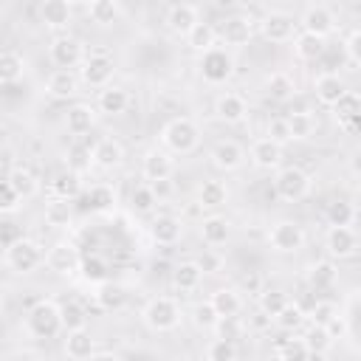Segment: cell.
<instances>
[{
    "label": "cell",
    "instance_id": "cell-42",
    "mask_svg": "<svg viewBox=\"0 0 361 361\" xmlns=\"http://www.w3.org/2000/svg\"><path fill=\"white\" fill-rule=\"evenodd\" d=\"M87 14L96 25H113L121 17V3L118 0H93L87 6Z\"/></svg>",
    "mask_w": 361,
    "mask_h": 361
},
{
    "label": "cell",
    "instance_id": "cell-62",
    "mask_svg": "<svg viewBox=\"0 0 361 361\" xmlns=\"http://www.w3.org/2000/svg\"><path fill=\"white\" fill-rule=\"evenodd\" d=\"M350 169H353V175H355V178H361V144L350 152Z\"/></svg>",
    "mask_w": 361,
    "mask_h": 361
},
{
    "label": "cell",
    "instance_id": "cell-43",
    "mask_svg": "<svg viewBox=\"0 0 361 361\" xmlns=\"http://www.w3.org/2000/svg\"><path fill=\"white\" fill-rule=\"evenodd\" d=\"M73 220V209H71V200L65 197H54L48 206H45V223L54 226V228H68Z\"/></svg>",
    "mask_w": 361,
    "mask_h": 361
},
{
    "label": "cell",
    "instance_id": "cell-47",
    "mask_svg": "<svg viewBox=\"0 0 361 361\" xmlns=\"http://www.w3.org/2000/svg\"><path fill=\"white\" fill-rule=\"evenodd\" d=\"M203 355H206L209 361H234V358L240 355V350H237V341L217 336V338H212V341L206 344Z\"/></svg>",
    "mask_w": 361,
    "mask_h": 361
},
{
    "label": "cell",
    "instance_id": "cell-57",
    "mask_svg": "<svg viewBox=\"0 0 361 361\" xmlns=\"http://www.w3.org/2000/svg\"><path fill=\"white\" fill-rule=\"evenodd\" d=\"M243 322L237 319V316H220V322H217V327H214V333L220 336V338H231V341H237L240 336H243Z\"/></svg>",
    "mask_w": 361,
    "mask_h": 361
},
{
    "label": "cell",
    "instance_id": "cell-12",
    "mask_svg": "<svg viewBox=\"0 0 361 361\" xmlns=\"http://www.w3.org/2000/svg\"><path fill=\"white\" fill-rule=\"evenodd\" d=\"M296 25H299V23L293 20V14H288V11H268V14L259 20V34H262L268 42L282 45V42H293Z\"/></svg>",
    "mask_w": 361,
    "mask_h": 361
},
{
    "label": "cell",
    "instance_id": "cell-18",
    "mask_svg": "<svg viewBox=\"0 0 361 361\" xmlns=\"http://www.w3.org/2000/svg\"><path fill=\"white\" fill-rule=\"evenodd\" d=\"M336 14L327 8V6H310L305 14H302V20H299V25H302V31H307V34H316V37H330L333 31H336Z\"/></svg>",
    "mask_w": 361,
    "mask_h": 361
},
{
    "label": "cell",
    "instance_id": "cell-50",
    "mask_svg": "<svg viewBox=\"0 0 361 361\" xmlns=\"http://www.w3.org/2000/svg\"><path fill=\"white\" fill-rule=\"evenodd\" d=\"M192 322H195L197 330H214L217 322H220V313H217L214 305L206 299V302H197V305L192 307Z\"/></svg>",
    "mask_w": 361,
    "mask_h": 361
},
{
    "label": "cell",
    "instance_id": "cell-23",
    "mask_svg": "<svg viewBox=\"0 0 361 361\" xmlns=\"http://www.w3.org/2000/svg\"><path fill=\"white\" fill-rule=\"evenodd\" d=\"M200 240L209 248L226 245L231 240V223H228V217H223V214H206L200 220Z\"/></svg>",
    "mask_w": 361,
    "mask_h": 361
},
{
    "label": "cell",
    "instance_id": "cell-33",
    "mask_svg": "<svg viewBox=\"0 0 361 361\" xmlns=\"http://www.w3.org/2000/svg\"><path fill=\"white\" fill-rule=\"evenodd\" d=\"M330 110H333L336 121H341L344 127H353V124L361 118V96H358L355 90H347Z\"/></svg>",
    "mask_w": 361,
    "mask_h": 361
},
{
    "label": "cell",
    "instance_id": "cell-28",
    "mask_svg": "<svg viewBox=\"0 0 361 361\" xmlns=\"http://www.w3.org/2000/svg\"><path fill=\"white\" fill-rule=\"evenodd\" d=\"M96 107H99V113H104V116H121V113L130 107V93H127L121 85H107V87L99 90Z\"/></svg>",
    "mask_w": 361,
    "mask_h": 361
},
{
    "label": "cell",
    "instance_id": "cell-51",
    "mask_svg": "<svg viewBox=\"0 0 361 361\" xmlns=\"http://www.w3.org/2000/svg\"><path fill=\"white\" fill-rule=\"evenodd\" d=\"M23 203H25V197L11 186V180H3L0 183V212L6 217H11V214H17L23 209Z\"/></svg>",
    "mask_w": 361,
    "mask_h": 361
},
{
    "label": "cell",
    "instance_id": "cell-53",
    "mask_svg": "<svg viewBox=\"0 0 361 361\" xmlns=\"http://www.w3.org/2000/svg\"><path fill=\"white\" fill-rule=\"evenodd\" d=\"M85 322H87V310H85L76 299H71V302L62 305V324H65V333H68V330H76V327H85Z\"/></svg>",
    "mask_w": 361,
    "mask_h": 361
},
{
    "label": "cell",
    "instance_id": "cell-14",
    "mask_svg": "<svg viewBox=\"0 0 361 361\" xmlns=\"http://www.w3.org/2000/svg\"><path fill=\"white\" fill-rule=\"evenodd\" d=\"M248 161L257 166V169H279V164H282V144L279 141H274L271 135H262V138H257L254 144H251V149H248Z\"/></svg>",
    "mask_w": 361,
    "mask_h": 361
},
{
    "label": "cell",
    "instance_id": "cell-36",
    "mask_svg": "<svg viewBox=\"0 0 361 361\" xmlns=\"http://www.w3.org/2000/svg\"><path fill=\"white\" fill-rule=\"evenodd\" d=\"M186 45L195 51V54H203V51H209V48H214L217 45V39H220V34H217V28L214 25H209V23H197L186 37Z\"/></svg>",
    "mask_w": 361,
    "mask_h": 361
},
{
    "label": "cell",
    "instance_id": "cell-35",
    "mask_svg": "<svg viewBox=\"0 0 361 361\" xmlns=\"http://www.w3.org/2000/svg\"><path fill=\"white\" fill-rule=\"evenodd\" d=\"M265 93L274 99V102H288L296 96V82L293 76H288L285 71H276L271 76H265Z\"/></svg>",
    "mask_w": 361,
    "mask_h": 361
},
{
    "label": "cell",
    "instance_id": "cell-34",
    "mask_svg": "<svg viewBox=\"0 0 361 361\" xmlns=\"http://www.w3.org/2000/svg\"><path fill=\"white\" fill-rule=\"evenodd\" d=\"M324 48H327L324 37H316V34H307V31L293 37V51H296V56L302 62H316L324 54Z\"/></svg>",
    "mask_w": 361,
    "mask_h": 361
},
{
    "label": "cell",
    "instance_id": "cell-63",
    "mask_svg": "<svg viewBox=\"0 0 361 361\" xmlns=\"http://www.w3.org/2000/svg\"><path fill=\"white\" fill-rule=\"evenodd\" d=\"M353 206H355V212H358V217H361V186L355 189V197H353Z\"/></svg>",
    "mask_w": 361,
    "mask_h": 361
},
{
    "label": "cell",
    "instance_id": "cell-27",
    "mask_svg": "<svg viewBox=\"0 0 361 361\" xmlns=\"http://www.w3.org/2000/svg\"><path fill=\"white\" fill-rule=\"evenodd\" d=\"M313 93H316V99H319V104H324V107H333L344 93H347V85H344V79L338 76V73H333V71H327V73H322L316 82H313Z\"/></svg>",
    "mask_w": 361,
    "mask_h": 361
},
{
    "label": "cell",
    "instance_id": "cell-20",
    "mask_svg": "<svg viewBox=\"0 0 361 361\" xmlns=\"http://www.w3.org/2000/svg\"><path fill=\"white\" fill-rule=\"evenodd\" d=\"M82 76L73 73V68H56L48 79H45V93L54 99H73L79 93Z\"/></svg>",
    "mask_w": 361,
    "mask_h": 361
},
{
    "label": "cell",
    "instance_id": "cell-21",
    "mask_svg": "<svg viewBox=\"0 0 361 361\" xmlns=\"http://www.w3.org/2000/svg\"><path fill=\"white\" fill-rule=\"evenodd\" d=\"M65 355H68L71 361H87V358H96V338L90 336L87 327L68 330V336H65Z\"/></svg>",
    "mask_w": 361,
    "mask_h": 361
},
{
    "label": "cell",
    "instance_id": "cell-10",
    "mask_svg": "<svg viewBox=\"0 0 361 361\" xmlns=\"http://www.w3.org/2000/svg\"><path fill=\"white\" fill-rule=\"evenodd\" d=\"M324 248L333 259H350L358 254L361 240H358L353 226H330L324 234Z\"/></svg>",
    "mask_w": 361,
    "mask_h": 361
},
{
    "label": "cell",
    "instance_id": "cell-4",
    "mask_svg": "<svg viewBox=\"0 0 361 361\" xmlns=\"http://www.w3.org/2000/svg\"><path fill=\"white\" fill-rule=\"evenodd\" d=\"M197 73L206 85H226L231 76H234V54L231 48H223V45H214L203 54H197Z\"/></svg>",
    "mask_w": 361,
    "mask_h": 361
},
{
    "label": "cell",
    "instance_id": "cell-17",
    "mask_svg": "<svg viewBox=\"0 0 361 361\" xmlns=\"http://www.w3.org/2000/svg\"><path fill=\"white\" fill-rule=\"evenodd\" d=\"M39 20L51 31H65L73 23V3L71 0H42L39 3Z\"/></svg>",
    "mask_w": 361,
    "mask_h": 361
},
{
    "label": "cell",
    "instance_id": "cell-8",
    "mask_svg": "<svg viewBox=\"0 0 361 361\" xmlns=\"http://www.w3.org/2000/svg\"><path fill=\"white\" fill-rule=\"evenodd\" d=\"M85 45L82 39L71 37V34H59L51 39L48 45V59L56 65V68H79L85 62Z\"/></svg>",
    "mask_w": 361,
    "mask_h": 361
},
{
    "label": "cell",
    "instance_id": "cell-15",
    "mask_svg": "<svg viewBox=\"0 0 361 361\" xmlns=\"http://www.w3.org/2000/svg\"><path fill=\"white\" fill-rule=\"evenodd\" d=\"M214 116H217V121H223V124H240V121H245V116H248V102H245V96H240V93H220L217 99H214Z\"/></svg>",
    "mask_w": 361,
    "mask_h": 361
},
{
    "label": "cell",
    "instance_id": "cell-56",
    "mask_svg": "<svg viewBox=\"0 0 361 361\" xmlns=\"http://www.w3.org/2000/svg\"><path fill=\"white\" fill-rule=\"evenodd\" d=\"M265 135H271V138H274V141H279V144L293 141V135H290V124H288V116H274V118L268 121Z\"/></svg>",
    "mask_w": 361,
    "mask_h": 361
},
{
    "label": "cell",
    "instance_id": "cell-26",
    "mask_svg": "<svg viewBox=\"0 0 361 361\" xmlns=\"http://www.w3.org/2000/svg\"><path fill=\"white\" fill-rule=\"evenodd\" d=\"M203 276H206V268L195 259H186L180 265H175L172 271V285L180 290V293H195L200 285H203Z\"/></svg>",
    "mask_w": 361,
    "mask_h": 361
},
{
    "label": "cell",
    "instance_id": "cell-19",
    "mask_svg": "<svg viewBox=\"0 0 361 361\" xmlns=\"http://www.w3.org/2000/svg\"><path fill=\"white\" fill-rule=\"evenodd\" d=\"M172 172H175V164H172L169 152H164V149H149L141 161V175L149 183H164L172 178Z\"/></svg>",
    "mask_w": 361,
    "mask_h": 361
},
{
    "label": "cell",
    "instance_id": "cell-45",
    "mask_svg": "<svg viewBox=\"0 0 361 361\" xmlns=\"http://www.w3.org/2000/svg\"><path fill=\"white\" fill-rule=\"evenodd\" d=\"M290 299H288V293L285 290H279V288H271V290H262L259 293V313L262 316H268V319H276L282 310H285V305H288Z\"/></svg>",
    "mask_w": 361,
    "mask_h": 361
},
{
    "label": "cell",
    "instance_id": "cell-37",
    "mask_svg": "<svg viewBox=\"0 0 361 361\" xmlns=\"http://www.w3.org/2000/svg\"><path fill=\"white\" fill-rule=\"evenodd\" d=\"M6 180H11V186H14L25 200H31V197L39 192V180H37V175H34L28 166H11V169L6 172Z\"/></svg>",
    "mask_w": 361,
    "mask_h": 361
},
{
    "label": "cell",
    "instance_id": "cell-3",
    "mask_svg": "<svg viewBox=\"0 0 361 361\" xmlns=\"http://www.w3.org/2000/svg\"><path fill=\"white\" fill-rule=\"evenodd\" d=\"M161 141L169 152L175 155H189L200 147V127L186 118V116H178V118H169L161 130Z\"/></svg>",
    "mask_w": 361,
    "mask_h": 361
},
{
    "label": "cell",
    "instance_id": "cell-58",
    "mask_svg": "<svg viewBox=\"0 0 361 361\" xmlns=\"http://www.w3.org/2000/svg\"><path fill=\"white\" fill-rule=\"evenodd\" d=\"M90 164H93V152L90 149H85V147H73L71 152H68V166L73 169V172H85V169H90Z\"/></svg>",
    "mask_w": 361,
    "mask_h": 361
},
{
    "label": "cell",
    "instance_id": "cell-61",
    "mask_svg": "<svg viewBox=\"0 0 361 361\" xmlns=\"http://www.w3.org/2000/svg\"><path fill=\"white\" fill-rule=\"evenodd\" d=\"M20 237H23V231H17L11 220H6V223H3V248L11 245V243H17Z\"/></svg>",
    "mask_w": 361,
    "mask_h": 361
},
{
    "label": "cell",
    "instance_id": "cell-25",
    "mask_svg": "<svg viewBox=\"0 0 361 361\" xmlns=\"http://www.w3.org/2000/svg\"><path fill=\"white\" fill-rule=\"evenodd\" d=\"M180 234H183V223L175 214H155L149 223V237L158 245H175L180 240Z\"/></svg>",
    "mask_w": 361,
    "mask_h": 361
},
{
    "label": "cell",
    "instance_id": "cell-54",
    "mask_svg": "<svg viewBox=\"0 0 361 361\" xmlns=\"http://www.w3.org/2000/svg\"><path fill=\"white\" fill-rule=\"evenodd\" d=\"M274 355H276V358H307L310 350H307L305 338L299 336V338H282V341L276 344Z\"/></svg>",
    "mask_w": 361,
    "mask_h": 361
},
{
    "label": "cell",
    "instance_id": "cell-9",
    "mask_svg": "<svg viewBox=\"0 0 361 361\" xmlns=\"http://www.w3.org/2000/svg\"><path fill=\"white\" fill-rule=\"evenodd\" d=\"M268 243L276 254H296L305 245V231L296 220H276L268 231Z\"/></svg>",
    "mask_w": 361,
    "mask_h": 361
},
{
    "label": "cell",
    "instance_id": "cell-5",
    "mask_svg": "<svg viewBox=\"0 0 361 361\" xmlns=\"http://www.w3.org/2000/svg\"><path fill=\"white\" fill-rule=\"evenodd\" d=\"M180 319V305L172 296H152L141 310V322L152 333H172Z\"/></svg>",
    "mask_w": 361,
    "mask_h": 361
},
{
    "label": "cell",
    "instance_id": "cell-6",
    "mask_svg": "<svg viewBox=\"0 0 361 361\" xmlns=\"http://www.w3.org/2000/svg\"><path fill=\"white\" fill-rule=\"evenodd\" d=\"M274 192L285 203H296L310 192V175L302 166H279L274 175Z\"/></svg>",
    "mask_w": 361,
    "mask_h": 361
},
{
    "label": "cell",
    "instance_id": "cell-38",
    "mask_svg": "<svg viewBox=\"0 0 361 361\" xmlns=\"http://www.w3.org/2000/svg\"><path fill=\"white\" fill-rule=\"evenodd\" d=\"M155 206H158V189H155V183H149V180L147 183H138L133 189V195H130V209L135 214H152Z\"/></svg>",
    "mask_w": 361,
    "mask_h": 361
},
{
    "label": "cell",
    "instance_id": "cell-39",
    "mask_svg": "<svg viewBox=\"0 0 361 361\" xmlns=\"http://www.w3.org/2000/svg\"><path fill=\"white\" fill-rule=\"evenodd\" d=\"M209 302L214 305V310H217L220 316H237V313L243 310V296H240V290H234V288H217V290L209 296Z\"/></svg>",
    "mask_w": 361,
    "mask_h": 361
},
{
    "label": "cell",
    "instance_id": "cell-40",
    "mask_svg": "<svg viewBox=\"0 0 361 361\" xmlns=\"http://www.w3.org/2000/svg\"><path fill=\"white\" fill-rule=\"evenodd\" d=\"M23 73H25V59H23V54H17V51H3V56H0V82H3V85H14L17 79H23Z\"/></svg>",
    "mask_w": 361,
    "mask_h": 361
},
{
    "label": "cell",
    "instance_id": "cell-7",
    "mask_svg": "<svg viewBox=\"0 0 361 361\" xmlns=\"http://www.w3.org/2000/svg\"><path fill=\"white\" fill-rule=\"evenodd\" d=\"M113 71H116V65H113V56L104 51V48H96V51H90L87 56H85V62L79 65V76H82V82L87 85V87H107L110 85V79H113Z\"/></svg>",
    "mask_w": 361,
    "mask_h": 361
},
{
    "label": "cell",
    "instance_id": "cell-24",
    "mask_svg": "<svg viewBox=\"0 0 361 361\" xmlns=\"http://www.w3.org/2000/svg\"><path fill=\"white\" fill-rule=\"evenodd\" d=\"M197 23H200V14H197V8L192 3H175L166 11V28L175 37H186Z\"/></svg>",
    "mask_w": 361,
    "mask_h": 361
},
{
    "label": "cell",
    "instance_id": "cell-46",
    "mask_svg": "<svg viewBox=\"0 0 361 361\" xmlns=\"http://www.w3.org/2000/svg\"><path fill=\"white\" fill-rule=\"evenodd\" d=\"M288 124H290L293 141H305V138H310V135L316 133V118H313V113H307V110L290 113V116H288Z\"/></svg>",
    "mask_w": 361,
    "mask_h": 361
},
{
    "label": "cell",
    "instance_id": "cell-29",
    "mask_svg": "<svg viewBox=\"0 0 361 361\" xmlns=\"http://www.w3.org/2000/svg\"><path fill=\"white\" fill-rule=\"evenodd\" d=\"M96 110H99V107H90V104H85V102H76L73 107H68V113H65V127H68V133H71V135H85V133H90L93 124H96Z\"/></svg>",
    "mask_w": 361,
    "mask_h": 361
},
{
    "label": "cell",
    "instance_id": "cell-41",
    "mask_svg": "<svg viewBox=\"0 0 361 361\" xmlns=\"http://www.w3.org/2000/svg\"><path fill=\"white\" fill-rule=\"evenodd\" d=\"M79 192H82V180H79V172H73V169H68V172H62L51 180V195L54 197L73 200V197H79Z\"/></svg>",
    "mask_w": 361,
    "mask_h": 361
},
{
    "label": "cell",
    "instance_id": "cell-16",
    "mask_svg": "<svg viewBox=\"0 0 361 361\" xmlns=\"http://www.w3.org/2000/svg\"><path fill=\"white\" fill-rule=\"evenodd\" d=\"M212 164L220 169V172H237L243 164H245V149L237 144V141H231V138H226V141H217L214 147H212Z\"/></svg>",
    "mask_w": 361,
    "mask_h": 361
},
{
    "label": "cell",
    "instance_id": "cell-32",
    "mask_svg": "<svg viewBox=\"0 0 361 361\" xmlns=\"http://www.w3.org/2000/svg\"><path fill=\"white\" fill-rule=\"evenodd\" d=\"M93 299H96V305H99L102 310L113 313V310H121V307H124V302H127V290H124L118 282H102V285L96 288Z\"/></svg>",
    "mask_w": 361,
    "mask_h": 361
},
{
    "label": "cell",
    "instance_id": "cell-31",
    "mask_svg": "<svg viewBox=\"0 0 361 361\" xmlns=\"http://www.w3.org/2000/svg\"><path fill=\"white\" fill-rule=\"evenodd\" d=\"M338 282V268L330 259H319L307 268V285L313 290H330Z\"/></svg>",
    "mask_w": 361,
    "mask_h": 361
},
{
    "label": "cell",
    "instance_id": "cell-22",
    "mask_svg": "<svg viewBox=\"0 0 361 361\" xmlns=\"http://www.w3.org/2000/svg\"><path fill=\"white\" fill-rule=\"evenodd\" d=\"M90 152H93V166H99V169H116L124 164V147H121V141H116L110 135L99 138L90 147Z\"/></svg>",
    "mask_w": 361,
    "mask_h": 361
},
{
    "label": "cell",
    "instance_id": "cell-64",
    "mask_svg": "<svg viewBox=\"0 0 361 361\" xmlns=\"http://www.w3.org/2000/svg\"><path fill=\"white\" fill-rule=\"evenodd\" d=\"M71 3H73V6H90L93 0H71Z\"/></svg>",
    "mask_w": 361,
    "mask_h": 361
},
{
    "label": "cell",
    "instance_id": "cell-60",
    "mask_svg": "<svg viewBox=\"0 0 361 361\" xmlns=\"http://www.w3.org/2000/svg\"><path fill=\"white\" fill-rule=\"evenodd\" d=\"M324 327H327V333L333 336V341H336V338H344V336H347V319H344L341 313H338V316H333V319H330V322H327Z\"/></svg>",
    "mask_w": 361,
    "mask_h": 361
},
{
    "label": "cell",
    "instance_id": "cell-2",
    "mask_svg": "<svg viewBox=\"0 0 361 361\" xmlns=\"http://www.w3.org/2000/svg\"><path fill=\"white\" fill-rule=\"evenodd\" d=\"M45 257H48V251L37 240H31V237H20L17 243L6 245V251H3L6 268L14 271V274H23V276L25 274H34L37 268H42L45 265Z\"/></svg>",
    "mask_w": 361,
    "mask_h": 361
},
{
    "label": "cell",
    "instance_id": "cell-48",
    "mask_svg": "<svg viewBox=\"0 0 361 361\" xmlns=\"http://www.w3.org/2000/svg\"><path fill=\"white\" fill-rule=\"evenodd\" d=\"M302 338H305L310 355H324V353L333 347V336H330L327 327H322V324H310V330H307Z\"/></svg>",
    "mask_w": 361,
    "mask_h": 361
},
{
    "label": "cell",
    "instance_id": "cell-44",
    "mask_svg": "<svg viewBox=\"0 0 361 361\" xmlns=\"http://www.w3.org/2000/svg\"><path fill=\"white\" fill-rule=\"evenodd\" d=\"M355 217H358V212H355L353 200H336V203H330L327 212H324L327 226H353Z\"/></svg>",
    "mask_w": 361,
    "mask_h": 361
},
{
    "label": "cell",
    "instance_id": "cell-30",
    "mask_svg": "<svg viewBox=\"0 0 361 361\" xmlns=\"http://www.w3.org/2000/svg\"><path fill=\"white\" fill-rule=\"evenodd\" d=\"M226 200H228V186H226L223 180L206 178V180L197 186V203H200L203 209H220V206H226Z\"/></svg>",
    "mask_w": 361,
    "mask_h": 361
},
{
    "label": "cell",
    "instance_id": "cell-59",
    "mask_svg": "<svg viewBox=\"0 0 361 361\" xmlns=\"http://www.w3.org/2000/svg\"><path fill=\"white\" fill-rule=\"evenodd\" d=\"M344 51H347L350 62L361 65V28H355V31L347 34V39H344Z\"/></svg>",
    "mask_w": 361,
    "mask_h": 361
},
{
    "label": "cell",
    "instance_id": "cell-49",
    "mask_svg": "<svg viewBox=\"0 0 361 361\" xmlns=\"http://www.w3.org/2000/svg\"><path fill=\"white\" fill-rule=\"evenodd\" d=\"M305 319H307V313H305L299 305L288 302V305H285V310H282L274 322H276V327H282V330H288V333H296V330H302V327H305Z\"/></svg>",
    "mask_w": 361,
    "mask_h": 361
},
{
    "label": "cell",
    "instance_id": "cell-11",
    "mask_svg": "<svg viewBox=\"0 0 361 361\" xmlns=\"http://www.w3.org/2000/svg\"><path fill=\"white\" fill-rule=\"evenodd\" d=\"M45 265L56 274V276H73L79 268H82V254L73 243L68 240H59L48 248V257H45Z\"/></svg>",
    "mask_w": 361,
    "mask_h": 361
},
{
    "label": "cell",
    "instance_id": "cell-1",
    "mask_svg": "<svg viewBox=\"0 0 361 361\" xmlns=\"http://www.w3.org/2000/svg\"><path fill=\"white\" fill-rule=\"evenodd\" d=\"M23 324H25V333L31 338H54V336H59V330H65L62 305H56L51 299H39L37 305L28 307Z\"/></svg>",
    "mask_w": 361,
    "mask_h": 361
},
{
    "label": "cell",
    "instance_id": "cell-55",
    "mask_svg": "<svg viewBox=\"0 0 361 361\" xmlns=\"http://www.w3.org/2000/svg\"><path fill=\"white\" fill-rule=\"evenodd\" d=\"M338 313H341V310H338V305H336V302L322 299V302H316V305L310 307V313H307V316H310V322H313V324H322V327H324V324H327L333 316H338Z\"/></svg>",
    "mask_w": 361,
    "mask_h": 361
},
{
    "label": "cell",
    "instance_id": "cell-13",
    "mask_svg": "<svg viewBox=\"0 0 361 361\" xmlns=\"http://www.w3.org/2000/svg\"><path fill=\"white\" fill-rule=\"evenodd\" d=\"M217 34H220V39H223L226 48H243V45H248L251 37H254V23H251L245 14H228V17L220 23Z\"/></svg>",
    "mask_w": 361,
    "mask_h": 361
},
{
    "label": "cell",
    "instance_id": "cell-52",
    "mask_svg": "<svg viewBox=\"0 0 361 361\" xmlns=\"http://www.w3.org/2000/svg\"><path fill=\"white\" fill-rule=\"evenodd\" d=\"M87 203L93 212H107L113 203H116V192L107 186V183H93L87 189Z\"/></svg>",
    "mask_w": 361,
    "mask_h": 361
}]
</instances>
